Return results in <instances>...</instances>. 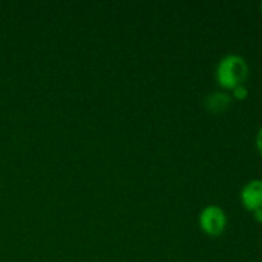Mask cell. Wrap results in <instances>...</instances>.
Wrapping results in <instances>:
<instances>
[{"mask_svg":"<svg viewBox=\"0 0 262 262\" xmlns=\"http://www.w3.org/2000/svg\"><path fill=\"white\" fill-rule=\"evenodd\" d=\"M247 76V61L237 54L224 56L216 68V79L224 89L233 90L239 84H243Z\"/></svg>","mask_w":262,"mask_h":262,"instance_id":"6da1fadb","label":"cell"},{"mask_svg":"<svg viewBox=\"0 0 262 262\" xmlns=\"http://www.w3.org/2000/svg\"><path fill=\"white\" fill-rule=\"evenodd\" d=\"M199 222L200 227L206 234L216 237V235L222 234L227 227V215L222 207L210 205L202 210Z\"/></svg>","mask_w":262,"mask_h":262,"instance_id":"7a4b0ae2","label":"cell"},{"mask_svg":"<svg viewBox=\"0 0 262 262\" xmlns=\"http://www.w3.org/2000/svg\"><path fill=\"white\" fill-rule=\"evenodd\" d=\"M241 201L247 210L262 209V179L251 181L241 192Z\"/></svg>","mask_w":262,"mask_h":262,"instance_id":"3957f363","label":"cell"},{"mask_svg":"<svg viewBox=\"0 0 262 262\" xmlns=\"http://www.w3.org/2000/svg\"><path fill=\"white\" fill-rule=\"evenodd\" d=\"M230 104H232V99L225 92H214L205 100V106H206L207 112H210L211 114H222V113L227 112Z\"/></svg>","mask_w":262,"mask_h":262,"instance_id":"277c9868","label":"cell"},{"mask_svg":"<svg viewBox=\"0 0 262 262\" xmlns=\"http://www.w3.org/2000/svg\"><path fill=\"white\" fill-rule=\"evenodd\" d=\"M233 96L237 100H245L248 96V90L245 84H239L235 89H233Z\"/></svg>","mask_w":262,"mask_h":262,"instance_id":"5b68a950","label":"cell"},{"mask_svg":"<svg viewBox=\"0 0 262 262\" xmlns=\"http://www.w3.org/2000/svg\"><path fill=\"white\" fill-rule=\"evenodd\" d=\"M256 146H257V150L260 151V154L262 155V128L258 130L257 136H256Z\"/></svg>","mask_w":262,"mask_h":262,"instance_id":"8992f818","label":"cell"},{"mask_svg":"<svg viewBox=\"0 0 262 262\" xmlns=\"http://www.w3.org/2000/svg\"><path fill=\"white\" fill-rule=\"evenodd\" d=\"M253 217H255L256 222L262 223V209H257L253 211Z\"/></svg>","mask_w":262,"mask_h":262,"instance_id":"52a82bcc","label":"cell"},{"mask_svg":"<svg viewBox=\"0 0 262 262\" xmlns=\"http://www.w3.org/2000/svg\"><path fill=\"white\" fill-rule=\"evenodd\" d=\"M261 9H262V4H261Z\"/></svg>","mask_w":262,"mask_h":262,"instance_id":"ba28073f","label":"cell"}]
</instances>
